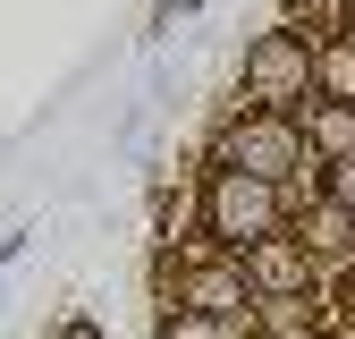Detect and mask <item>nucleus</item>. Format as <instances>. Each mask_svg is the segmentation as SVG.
<instances>
[{
  "mask_svg": "<svg viewBox=\"0 0 355 339\" xmlns=\"http://www.w3.org/2000/svg\"><path fill=\"white\" fill-rule=\"evenodd\" d=\"M203 221H211V238H229V246H262L279 229V187L271 179H245V170H220L211 195H203Z\"/></svg>",
  "mask_w": 355,
  "mask_h": 339,
  "instance_id": "obj_1",
  "label": "nucleus"
},
{
  "mask_svg": "<svg viewBox=\"0 0 355 339\" xmlns=\"http://www.w3.org/2000/svg\"><path fill=\"white\" fill-rule=\"evenodd\" d=\"M220 161L229 170H245V179H288V170L304 161V136L279 119V110H262V119H245V127H229V136H220Z\"/></svg>",
  "mask_w": 355,
  "mask_h": 339,
  "instance_id": "obj_2",
  "label": "nucleus"
},
{
  "mask_svg": "<svg viewBox=\"0 0 355 339\" xmlns=\"http://www.w3.org/2000/svg\"><path fill=\"white\" fill-rule=\"evenodd\" d=\"M304 85H313V51H304L296 34H262L254 51H245V94H254V102L279 110V102L304 94Z\"/></svg>",
  "mask_w": 355,
  "mask_h": 339,
  "instance_id": "obj_3",
  "label": "nucleus"
},
{
  "mask_svg": "<svg viewBox=\"0 0 355 339\" xmlns=\"http://www.w3.org/2000/svg\"><path fill=\"white\" fill-rule=\"evenodd\" d=\"M254 280H262V288H296V280H304V246L262 238V246H254Z\"/></svg>",
  "mask_w": 355,
  "mask_h": 339,
  "instance_id": "obj_4",
  "label": "nucleus"
},
{
  "mask_svg": "<svg viewBox=\"0 0 355 339\" xmlns=\"http://www.w3.org/2000/svg\"><path fill=\"white\" fill-rule=\"evenodd\" d=\"M313 144H322V153H338V161L355 153V102H330V110H313Z\"/></svg>",
  "mask_w": 355,
  "mask_h": 339,
  "instance_id": "obj_5",
  "label": "nucleus"
},
{
  "mask_svg": "<svg viewBox=\"0 0 355 339\" xmlns=\"http://www.w3.org/2000/svg\"><path fill=\"white\" fill-rule=\"evenodd\" d=\"M229 306H237V280H229V272L195 280V314H229Z\"/></svg>",
  "mask_w": 355,
  "mask_h": 339,
  "instance_id": "obj_6",
  "label": "nucleus"
},
{
  "mask_svg": "<svg viewBox=\"0 0 355 339\" xmlns=\"http://www.w3.org/2000/svg\"><path fill=\"white\" fill-rule=\"evenodd\" d=\"M330 204H338V212H355V153H347V161H330Z\"/></svg>",
  "mask_w": 355,
  "mask_h": 339,
  "instance_id": "obj_7",
  "label": "nucleus"
},
{
  "mask_svg": "<svg viewBox=\"0 0 355 339\" xmlns=\"http://www.w3.org/2000/svg\"><path fill=\"white\" fill-rule=\"evenodd\" d=\"M330 85H338L347 102H355V42H347V51H330Z\"/></svg>",
  "mask_w": 355,
  "mask_h": 339,
  "instance_id": "obj_8",
  "label": "nucleus"
},
{
  "mask_svg": "<svg viewBox=\"0 0 355 339\" xmlns=\"http://www.w3.org/2000/svg\"><path fill=\"white\" fill-rule=\"evenodd\" d=\"M347 229H355V212H338V204H330V212H322V246H347Z\"/></svg>",
  "mask_w": 355,
  "mask_h": 339,
  "instance_id": "obj_9",
  "label": "nucleus"
},
{
  "mask_svg": "<svg viewBox=\"0 0 355 339\" xmlns=\"http://www.w3.org/2000/svg\"><path fill=\"white\" fill-rule=\"evenodd\" d=\"M161 339H220V331H211V314H195V322H169Z\"/></svg>",
  "mask_w": 355,
  "mask_h": 339,
  "instance_id": "obj_10",
  "label": "nucleus"
}]
</instances>
